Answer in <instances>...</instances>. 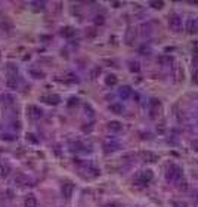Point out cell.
Here are the masks:
<instances>
[{
  "label": "cell",
  "mask_w": 198,
  "mask_h": 207,
  "mask_svg": "<svg viewBox=\"0 0 198 207\" xmlns=\"http://www.w3.org/2000/svg\"><path fill=\"white\" fill-rule=\"evenodd\" d=\"M95 22H96V24H104V18H102V17H96Z\"/></svg>",
  "instance_id": "cell-21"
},
{
  "label": "cell",
  "mask_w": 198,
  "mask_h": 207,
  "mask_svg": "<svg viewBox=\"0 0 198 207\" xmlns=\"http://www.w3.org/2000/svg\"><path fill=\"white\" fill-rule=\"evenodd\" d=\"M169 27L170 30H173V31H181L182 28V19L179 15H171L169 18Z\"/></svg>",
  "instance_id": "cell-2"
},
{
  "label": "cell",
  "mask_w": 198,
  "mask_h": 207,
  "mask_svg": "<svg viewBox=\"0 0 198 207\" xmlns=\"http://www.w3.org/2000/svg\"><path fill=\"white\" fill-rule=\"evenodd\" d=\"M166 179L169 180V182H179L182 180V170L179 166H176V164H171L167 170V173H166Z\"/></svg>",
  "instance_id": "cell-1"
},
{
  "label": "cell",
  "mask_w": 198,
  "mask_h": 207,
  "mask_svg": "<svg viewBox=\"0 0 198 207\" xmlns=\"http://www.w3.org/2000/svg\"><path fill=\"white\" fill-rule=\"evenodd\" d=\"M154 178V173L151 170H143L141 175H139V180H141L142 184H148V182H151Z\"/></svg>",
  "instance_id": "cell-4"
},
{
  "label": "cell",
  "mask_w": 198,
  "mask_h": 207,
  "mask_svg": "<svg viewBox=\"0 0 198 207\" xmlns=\"http://www.w3.org/2000/svg\"><path fill=\"white\" fill-rule=\"evenodd\" d=\"M188 30H189L191 33H194V31H197V25H195V22H192V21H189V22H188Z\"/></svg>",
  "instance_id": "cell-17"
},
{
  "label": "cell",
  "mask_w": 198,
  "mask_h": 207,
  "mask_svg": "<svg viewBox=\"0 0 198 207\" xmlns=\"http://www.w3.org/2000/svg\"><path fill=\"white\" fill-rule=\"evenodd\" d=\"M141 155H142V158H145V161H149V163H154V161L158 160L157 154H154V152H151V151H142Z\"/></svg>",
  "instance_id": "cell-7"
},
{
  "label": "cell",
  "mask_w": 198,
  "mask_h": 207,
  "mask_svg": "<svg viewBox=\"0 0 198 207\" xmlns=\"http://www.w3.org/2000/svg\"><path fill=\"white\" fill-rule=\"evenodd\" d=\"M173 206H176V207H186V204H185V203H179V201H173Z\"/></svg>",
  "instance_id": "cell-20"
},
{
  "label": "cell",
  "mask_w": 198,
  "mask_h": 207,
  "mask_svg": "<svg viewBox=\"0 0 198 207\" xmlns=\"http://www.w3.org/2000/svg\"><path fill=\"white\" fill-rule=\"evenodd\" d=\"M108 129L111 130V132H120V130L123 129V126L118 121H109L108 123Z\"/></svg>",
  "instance_id": "cell-10"
},
{
  "label": "cell",
  "mask_w": 198,
  "mask_h": 207,
  "mask_svg": "<svg viewBox=\"0 0 198 207\" xmlns=\"http://www.w3.org/2000/svg\"><path fill=\"white\" fill-rule=\"evenodd\" d=\"M158 62L160 64H171V58L170 56H161V58H158Z\"/></svg>",
  "instance_id": "cell-15"
},
{
  "label": "cell",
  "mask_w": 198,
  "mask_h": 207,
  "mask_svg": "<svg viewBox=\"0 0 198 207\" xmlns=\"http://www.w3.org/2000/svg\"><path fill=\"white\" fill-rule=\"evenodd\" d=\"M73 191H74V185L71 182H65L62 185V194L65 195V198H70L73 195Z\"/></svg>",
  "instance_id": "cell-6"
},
{
  "label": "cell",
  "mask_w": 198,
  "mask_h": 207,
  "mask_svg": "<svg viewBox=\"0 0 198 207\" xmlns=\"http://www.w3.org/2000/svg\"><path fill=\"white\" fill-rule=\"evenodd\" d=\"M192 146H194V150H195V151H198V140H194Z\"/></svg>",
  "instance_id": "cell-22"
},
{
  "label": "cell",
  "mask_w": 198,
  "mask_h": 207,
  "mask_svg": "<svg viewBox=\"0 0 198 207\" xmlns=\"http://www.w3.org/2000/svg\"><path fill=\"white\" fill-rule=\"evenodd\" d=\"M130 70L138 73V71H139V64H138V62H130Z\"/></svg>",
  "instance_id": "cell-18"
},
{
  "label": "cell",
  "mask_w": 198,
  "mask_h": 207,
  "mask_svg": "<svg viewBox=\"0 0 198 207\" xmlns=\"http://www.w3.org/2000/svg\"><path fill=\"white\" fill-rule=\"evenodd\" d=\"M133 37H136V31L133 30V28H129L127 33H126V40H127V43H132Z\"/></svg>",
  "instance_id": "cell-13"
},
{
  "label": "cell",
  "mask_w": 198,
  "mask_h": 207,
  "mask_svg": "<svg viewBox=\"0 0 198 207\" xmlns=\"http://www.w3.org/2000/svg\"><path fill=\"white\" fill-rule=\"evenodd\" d=\"M118 95L121 96L123 99H126V98H129V96L132 95V89L129 87V86H123V87H120Z\"/></svg>",
  "instance_id": "cell-8"
},
{
  "label": "cell",
  "mask_w": 198,
  "mask_h": 207,
  "mask_svg": "<svg viewBox=\"0 0 198 207\" xmlns=\"http://www.w3.org/2000/svg\"><path fill=\"white\" fill-rule=\"evenodd\" d=\"M41 101L49 104V105H56V104H59L61 98L58 95H49V96H41Z\"/></svg>",
  "instance_id": "cell-5"
},
{
  "label": "cell",
  "mask_w": 198,
  "mask_h": 207,
  "mask_svg": "<svg viewBox=\"0 0 198 207\" xmlns=\"http://www.w3.org/2000/svg\"><path fill=\"white\" fill-rule=\"evenodd\" d=\"M27 140H30V142H33V144H37V142H39V140L36 139V138H34V135H27Z\"/></svg>",
  "instance_id": "cell-19"
},
{
  "label": "cell",
  "mask_w": 198,
  "mask_h": 207,
  "mask_svg": "<svg viewBox=\"0 0 198 207\" xmlns=\"http://www.w3.org/2000/svg\"><path fill=\"white\" fill-rule=\"evenodd\" d=\"M194 81H195V83H198V71H195V73H194Z\"/></svg>",
  "instance_id": "cell-23"
},
{
  "label": "cell",
  "mask_w": 198,
  "mask_h": 207,
  "mask_svg": "<svg viewBox=\"0 0 198 207\" xmlns=\"http://www.w3.org/2000/svg\"><path fill=\"white\" fill-rule=\"evenodd\" d=\"M25 207H37V200L33 195H28L25 198Z\"/></svg>",
  "instance_id": "cell-12"
},
{
  "label": "cell",
  "mask_w": 198,
  "mask_h": 207,
  "mask_svg": "<svg viewBox=\"0 0 198 207\" xmlns=\"http://www.w3.org/2000/svg\"><path fill=\"white\" fill-rule=\"evenodd\" d=\"M61 34H62L64 37H73L74 34H75V30H74V28H71V27H65V28H62Z\"/></svg>",
  "instance_id": "cell-11"
},
{
  "label": "cell",
  "mask_w": 198,
  "mask_h": 207,
  "mask_svg": "<svg viewBox=\"0 0 198 207\" xmlns=\"http://www.w3.org/2000/svg\"><path fill=\"white\" fill-rule=\"evenodd\" d=\"M123 105L121 104H111L109 105V111L114 112V114H123Z\"/></svg>",
  "instance_id": "cell-9"
},
{
  "label": "cell",
  "mask_w": 198,
  "mask_h": 207,
  "mask_svg": "<svg viewBox=\"0 0 198 207\" xmlns=\"http://www.w3.org/2000/svg\"><path fill=\"white\" fill-rule=\"evenodd\" d=\"M149 5L152 6L154 9H161V7L164 6V3H163V2H151Z\"/></svg>",
  "instance_id": "cell-16"
},
{
  "label": "cell",
  "mask_w": 198,
  "mask_h": 207,
  "mask_svg": "<svg viewBox=\"0 0 198 207\" xmlns=\"http://www.w3.org/2000/svg\"><path fill=\"white\" fill-rule=\"evenodd\" d=\"M105 84H107V86H115V84H117V77L113 76V74L108 76V77L105 78Z\"/></svg>",
  "instance_id": "cell-14"
},
{
  "label": "cell",
  "mask_w": 198,
  "mask_h": 207,
  "mask_svg": "<svg viewBox=\"0 0 198 207\" xmlns=\"http://www.w3.org/2000/svg\"><path fill=\"white\" fill-rule=\"evenodd\" d=\"M27 112H28L30 117L34 118V120H39V118L43 116L41 108H39V106H36V105H30L28 108H27Z\"/></svg>",
  "instance_id": "cell-3"
}]
</instances>
